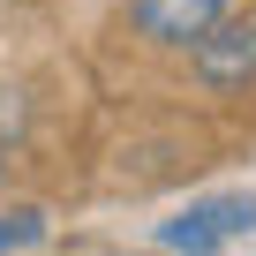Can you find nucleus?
Here are the masks:
<instances>
[{"instance_id":"obj_1","label":"nucleus","mask_w":256,"mask_h":256,"mask_svg":"<svg viewBox=\"0 0 256 256\" xmlns=\"http://www.w3.org/2000/svg\"><path fill=\"white\" fill-rule=\"evenodd\" d=\"M241 234H256V196L248 188H218V196H196L188 211H174L158 226V248L166 256H218Z\"/></svg>"},{"instance_id":"obj_2","label":"nucleus","mask_w":256,"mask_h":256,"mask_svg":"<svg viewBox=\"0 0 256 256\" xmlns=\"http://www.w3.org/2000/svg\"><path fill=\"white\" fill-rule=\"evenodd\" d=\"M188 68H196L204 90H241L256 76V23H211L188 46Z\"/></svg>"},{"instance_id":"obj_3","label":"nucleus","mask_w":256,"mask_h":256,"mask_svg":"<svg viewBox=\"0 0 256 256\" xmlns=\"http://www.w3.org/2000/svg\"><path fill=\"white\" fill-rule=\"evenodd\" d=\"M211 23H226V0H128V30L151 46H196Z\"/></svg>"},{"instance_id":"obj_4","label":"nucleus","mask_w":256,"mask_h":256,"mask_svg":"<svg viewBox=\"0 0 256 256\" xmlns=\"http://www.w3.org/2000/svg\"><path fill=\"white\" fill-rule=\"evenodd\" d=\"M46 226H53V218H46L38 204H8V211H0V256L38 248V241H46Z\"/></svg>"},{"instance_id":"obj_5","label":"nucleus","mask_w":256,"mask_h":256,"mask_svg":"<svg viewBox=\"0 0 256 256\" xmlns=\"http://www.w3.org/2000/svg\"><path fill=\"white\" fill-rule=\"evenodd\" d=\"M23 120H30V106H23L16 90H0V151H8V144L23 136Z\"/></svg>"},{"instance_id":"obj_6","label":"nucleus","mask_w":256,"mask_h":256,"mask_svg":"<svg viewBox=\"0 0 256 256\" xmlns=\"http://www.w3.org/2000/svg\"><path fill=\"white\" fill-rule=\"evenodd\" d=\"M0 158H8V151H0Z\"/></svg>"}]
</instances>
